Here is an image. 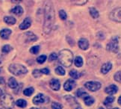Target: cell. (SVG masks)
<instances>
[{"label": "cell", "instance_id": "obj_1", "mask_svg": "<svg viewBox=\"0 0 121 109\" xmlns=\"http://www.w3.org/2000/svg\"><path fill=\"white\" fill-rule=\"evenodd\" d=\"M55 11L50 2L45 4L44 6V22L43 31L45 34H49L55 22Z\"/></svg>", "mask_w": 121, "mask_h": 109}, {"label": "cell", "instance_id": "obj_2", "mask_svg": "<svg viewBox=\"0 0 121 109\" xmlns=\"http://www.w3.org/2000/svg\"><path fill=\"white\" fill-rule=\"evenodd\" d=\"M58 61L63 66L69 67L72 65L73 60V55L71 51L68 49H64L60 52L58 55Z\"/></svg>", "mask_w": 121, "mask_h": 109}, {"label": "cell", "instance_id": "obj_3", "mask_svg": "<svg viewBox=\"0 0 121 109\" xmlns=\"http://www.w3.org/2000/svg\"><path fill=\"white\" fill-rule=\"evenodd\" d=\"M9 71L15 75H20L25 74L28 72L26 67L20 64H12L9 66Z\"/></svg>", "mask_w": 121, "mask_h": 109}, {"label": "cell", "instance_id": "obj_4", "mask_svg": "<svg viewBox=\"0 0 121 109\" xmlns=\"http://www.w3.org/2000/svg\"><path fill=\"white\" fill-rule=\"evenodd\" d=\"M1 104L6 109H12L14 107V100L13 97L9 94H3L1 96Z\"/></svg>", "mask_w": 121, "mask_h": 109}, {"label": "cell", "instance_id": "obj_5", "mask_svg": "<svg viewBox=\"0 0 121 109\" xmlns=\"http://www.w3.org/2000/svg\"><path fill=\"white\" fill-rule=\"evenodd\" d=\"M118 43H119V40L117 37H113L112 39L111 40V41L107 44V47L106 49L108 51L113 52H117L119 50V46H118Z\"/></svg>", "mask_w": 121, "mask_h": 109}, {"label": "cell", "instance_id": "obj_6", "mask_svg": "<svg viewBox=\"0 0 121 109\" xmlns=\"http://www.w3.org/2000/svg\"><path fill=\"white\" fill-rule=\"evenodd\" d=\"M109 17L111 20L121 22V7L115 8L110 13Z\"/></svg>", "mask_w": 121, "mask_h": 109}, {"label": "cell", "instance_id": "obj_7", "mask_svg": "<svg viewBox=\"0 0 121 109\" xmlns=\"http://www.w3.org/2000/svg\"><path fill=\"white\" fill-rule=\"evenodd\" d=\"M85 86L91 91H96L101 88V84L98 82H87Z\"/></svg>", "mask_w": 121, "mask_h": 109}, {"label": "cell", "instance_id": "obj_8", "mask_svg": "<svg viewBox=\"0 0 121 109\" xmlns=\"http://www.w3.org/2000/svg\"><path fill=\"white\" fill-rule=\"evenodd\" d=\"M75 85H76V82H75L74 80L69 79V80H67V81L64 83V88L65 91H71Z\"/></svg>", "mask_w": 121, "mask_h": 109}, {"label": "cell", "instance_id": "obj_9", "mask_svg": "<svg viewBox=\"0 0 121 109\" xmlns=\"http://www.w3.org/2000/svg\"><path fill=\"white\" fill-rule=\"evenodd\" d=\"M78 46H79V48L83 50H86L88 49V47H89V42L85 38H81L78 40Z\"/></svg>", "mask_w": 121, "mask_h": 109}, {"label": "cell", "instance_id": "obj_10", "mask_svg": "<svg viewBox=\"0 0 121 109\" xmlns=\"http://www.w3.org/2000/svg\"><path fill=\"white\" fill-rule=\"evenodd\" d=\"M31 24V20L29 17H26L24 20L22 21V22L20 25V28L22 30L27 29L28 28H29Z\"/></svg>", "mask_w": 121, "mask_h": 109}, {"label": "cell", "instance_id": "obj_11", "mask_svg": "<svg viewBox=\"0 0 121 109\" xmlns=\"http://www.w3.org/2000/svg\"><path fill=\"white\" fill-rule=\"evenodd\" d=\"M117 91H118V88L115 84H111L105 89V93L108 94H110V95H112V94L116 93L117 92Z\"/></svg>", "mask_w": 121, "mask_h": 109}, {"label": "cell", "instance_id": "obj_12", "mask_svg": "<svg viewBox=\"0 0 121 109\" xmlns=\"http://www.w3.org/2000/svg\"><path fill=\"white\" fill-rule=\"evenodd\" d=\"M49 85H50V87L52 90H54V91H58L60 87V82L58 79H55V78H53L49 82Z\"/></svg>", "mask_w": 121, "mask_h": 109}, {"label": "cell", "instance_id": "obj_13", "mask_svg": "<svg viewBox=\"0 0 121 109\" xmlns=\"http://www.w3.org/2000/svg\"><path fill=\"white\" fill-rule=\"evenodd\" d=\"M45 102V97L43 94L39 93L33 99V103L35 105H40V104Z\"/></svg>", "mask_w": 121, "mask_h": 109}, {"label": "cell", "instance_id": "obj_14", "mask_svg": "<svg viewBox=\"0 0 121 109\" xmlns=\"http://www.w3.org/2000/svg\"><path fill=\"white\" fill-rule=\"evenodd\" d=\"M111 68H112V64H111V62H107V63L104 64L102 66L101 72H102V73H103V74H106L111 70Z\"/></svg>", "mask_w": 121, "mask_h": 109}, {"label": "cell", "instance_id": "obj_15", "mask_svg": "<svg viewBox=\"0 0 121 109\" xmlns=\"http://www.w3.org/2000/svg\"><path fill=\"white\" fill-rule=\"evenodd\" d=\"M11 34V31L10 29H8V28H4V29H2L0 31V36H1L2 38L4 40H8Z\"/></svg>", "mask_w": 121, "mask_h": 109}, {"label": "cell", "instance_id": "obj_16", "mask_svg": "<svg viewBox=\"0 0 121 109\" xmlns=\"http://www.w3.org/2000/svg\"><path fill=\"white\" fill-rule=\"evenodd\" d=\"M8 86L10 87L11 88H12V89H15V88L17 87V86H18L17 82L16 81V79L13 77H11V78H9V80H8Z\"/></svg>", "mask_w": 121, "mask_h": 109}, {"label": "cell", "instance_id": "obj_17", "mask_svg": "<svg viewBox=\"0 0 121 109\" xmlns=\"http://www.w3.org/2000/svg\"><path fill=\"white\" fill-rule=\"evenodd\" d=\"M11 11V13L16 14V15L20 16V15H21V14H22L23 9H22V8L21 6L18 5V6H16V7L13 8Z\"/></svg>", "mask_w": 121, "mask_h": 109}, {"label": "cell", "instance_id": "obj_18", "mask_svg": "<svg viewBox=\"0 0 121 109\" xmlns=\"http://www.w3.org/2000/svg\"><path fill=\"white\" fill-rule=\"evenodd\" d=\"M4 21L8 25H13L16 23V19L13 17H5L4 18Z\"/></svg>", "mask_w": 121, "mask_h": 109}, {"label": "cell", "instance_id": "obj_19", "mask_svg": "<svg viewBox=\"0 0 121 109\" xmlns=\"http://www.w3.org/2000/svg\"><path fill=\"white\" fill-rule=\"evenodd\" d=\"M89 12H90V14L91 15V17L93 18H94V19L98 18L99 16V13L98 11H97L95 8H90Z\"/></svg>", "mask_w": 121, "mask_h": 109}, {"label": "cell", "instance_id": "obj_20", "mask_svg": "<svg viewBox=\"0 0 121 109\" xmlns=\"http://www.w3.org/2000/svg\"><path fill=\"white\" fill-rule=\"evenodd\" d=\"M84 102H85V103L87 105H91L94 102V99L92 96H86L85 98H84Z\"/></svg>", "mask_w": 121, "mask_h": 109}, {"label": "cell", "instance_id": "obj_21", "mask_svg": "<svg viewBox=\"0 0 121 109\" xmlns=\"http://www.w3.org/2000/svg\"><path fill=\"white\" fill-rule=\"evenodd\" d=\"M26 36L27 37V39L29 40V41H35V40H37V39H38V37H37L33 33L30 32V31L26 32Z\"/></svg>", "mask_w": 121, "mask_h": 109}, {"label": "cell", "instance_id": "obj_22", "mask_svg": "<svg viewBox=\"0 0 121 109\" xmlns=\"http://www.w3.org/2000/svg\"><path fill=\"white\" fill-rule=\"evenodd\" d=\"M35 91V89L33 87H28L26 89L24 90V91H23V93H24L25 96H31L32 94H33Z\"/></svg>", "mask_w": 121, "mask_h": 109}, {"label": "cell", "instance_id": "obj_23", "mask_svg": "<svg viewBox=\"0 0 121 109\" xmlns=\"http://www.w3.org/2000/svg\"><path fill=\"white\" fill-rule=\"evenodd\" d=\"M75 65L78 67H80L83 65V59L82 58V57L77 56L75 58Z\"/></svg>", "mask_w": 121, "mask_h": 109}, {"label": "cell", "instance_id": "obj_24", "mask_svg": "<svg viewBox=\"0 0 121 109\" xmlns=\"http://www.w3.org/2000/svg\"><path fill=\"white\" fill-rule=\"evenodd\" d=\"M17 105L18 107H20V108H26V105H27V102L26 100H24V99H18V100L16 102Z\"/></svg>", "mask_w": 121, "mask_h": 109}, {"label": "cell", "instance_id": "obj_25", "mask_svg": "<svg viewBox=\"0 0 121 109\" xmlns=\"http://www.w3.org/2000/svg\"><path fill=\"white\" fill-rule=\"evenodd\" d=\"M69 75H70L72 78H75V79H77V78H78L80 77V73H78V72H77L76 70H73L70 71V72H69Z\"/></svg>", "mask_w": 121, "mask_h": 109}, {"label": "cell", "instance_id": "obj_26", "mask_svg": "<svg viewBox=\"0 0 121 109\" xmlns=\"http://www.w3.org/2000/svg\"><path fill=\"white\" fill-rule=\"evenodd\" d=\"M55 73L60 75H65V70L62 67H58L55 69Z\"/></svg>", "mask_w": 121, "mask_h": 109}, {"label": "cell", "instance_id": "obj_27", "mask_svg": "<svg viewBox=\"0 0 121 109\" xmlns=\"http://www.w3.org/2000/svg\"><path fill=\"white\" fill-rule=\"evenodd\" d=\"M11 50H12V47L10 45H8V44L4 45L2 49V52H4V53H8L9 52L11 51Z\"/></svg>", "mask_w": 121, "mask_h": 109}, {"label": "cell", "instance_id": "obj_28", "mask_svg": "<svg viewBox=\"0 0 121 109\" xmlns=\"http://www.w3.org/2000/svg\"><path fill=\"white\" fill-rule=\"evenodd\" d=\"M40 50V46H32L30 49V52L32 54H38Z\"/></svg>", "mask_w": 121, "mask_h": 109}, {"label": "cell", "instance_id": "obj_29", "mask_svg": "<svg viewBox=\"0 0 121 109\" xmlns=\"http://www.w3.org/2000/svg\"><path fill=\"white\" fill-rule=\"evenodd\" d=\"M76 94L78 97H82V96H87V93L84 91L83 89H78L77 92H76Z\"/></svg>", "mask_w": 121, "mask_h": 109}, {"label": "cell", "instance_id": "obj_30", "mask_svg": "<svg viewBox=\"0 0 121 109\" xmlns=\"http://www.w3.org/2000/svg\"><path fill=\"white\" fill-rule=\"evenodd\" d=\"M59 16H60V18L62 20H65L67 19V17L66 12H65L64 10H60L59 11Z\"/></svg>", "mask_w": 121, "mask_h": 109}, {"label": "cell", "instance_id": "obj_31", "mask_svg": "<svg viewBox=\"0 0 121 109\" xmlns=\"http://www.w3.org/2000/svg\"><path fill=\"white\" fill-rule=\"evenodd\" d=\"M114 78L115 81H117L118 82H121V71H118V72L116 73Z\"/></svg>", "mask_w": 121, "mask_h": 109}, {"label": "cell", "instance_id": "obj_32", "mask_svg": "<svg viewBox=\"0 0 121 109\" xmlns=\"http://www.w3.org/2000/svg\"><path fill=\"white\" fill-rule=\"evenodd\" d=\"M46 60V55H43L38 57V58H37V61H38L39 64H43V63H44Z\"/></svg>", "mask_w": 121, "mask_h": 109}, {"label": "cell", "instance_id": "obj_33", "mask_svg": "<svg viewBox=\"0 0 121 109\" xmlns=\"http://www.w3.org/2000/svg\"><path fill=\"white\" fill-rule=\"evenodd\" d=\"M114 101V97H113V96H108L105 99V100L104 102V104H105V105H108V104L112 103Z\"/></svg>", "mask_w": 121, "mask_h": 109}, {"label": "cell", "instance_id": "obj_34", "mask_svg": "<svg viewBox=\"0 0 121 109\" xmlns=\"http://www.w3.org/2000/svg\"><path fill=\"white\" fill-rule=\"evenodd\" d=\"M52 109H61L62 105L58 102H53L52 105Z\"/></svg>", "mask_w": 121, "mask_h": 109}, {"label": "cell", "instance_id": "obj_35", "mask_svg": "<svg viewBox=\"0 0 121 109\" xmlns=\"http://www.w3.org/2000/svg\"><path fill=\"white\" fill-rule=\"evenodd\" d=\"M57 58H58V55H57V54H55V53H52L49 57V60L50 61H55V60H56Z\"/></svg>", "mask_w": 121, "mask_h": 109}, {"label": "cell", "instance_id": "obj_36", "mask_svg": "<svg viewBox=\"0 0 121 109\" xmlns=\"http://www.w3.org/2000/svg\"><path fill=\"white\" fill-rule=\"evenodd\" d=\"M40 70V73H43V74H46V75H47L49 73V70L48 68H43V69H42V70Z\"/></svg>", "mask_w": 121, "mask_h": 109}, {"label": "cell", "instance_id": "obj_37", "mask_svg": "<svg viewBox=\"0 0 121 109\" xmlns=\"http://www.w3.org/2000/svg\"><path fill=\"white\" fill-rule=\"evenodd\" d=\"M0 84H4V78H2V77H0Z\"/></svg>", "mask_w": 121, "mask_h": 109}, {"label": "cell", "instance_id": "obj_38", "mask_svg": "<svg viewBox=\"0 0 121 109\" xmlns=\"http://www.w3.org/2000/svg\"><path fill=\"white\" fill-rule=\"evenodd\" d=\"M118 103L120 104V105H121V96L119 97V99H118Z\"/></svg>", "mask_w": 121, "mask_h": 109}, {"label": "cell", "instance_id": "obj_39", "mask_svg": "<svg viewBox=\"0 0 121 109\" xmlns=\"http://www.w3.org/2000/svg\"><path fill=\"white\" fill-rule=\"evenodd\" d=\"M76 109H82V108H80V107H78V108H76Z\"/></svg>", "mask_w": 121, "mask_h": 109}, {"label": "cell", "instance_id": "obj_40", "mask_svg": "<svg viewBox=\"0 0 121 109\" xmlns=\"http://www.w3.org/2000/svg\"><path fill=\"white\" fill-rule=\"evenodd\" d=\"M113 109H120V108H113Z\"/></svg>", "mask_w": 121, "mask_h": 109}, {"label": "cell", "instance_id": "obj_41", "mask_svg": "<svg viewBox=\"0 0 121 109\" xmlns=\"http://www.w3.org/2000/svg\"><path fill=\"white\" fill-rule=\"evenodd\" d=\"M98 109H104L103 108H98Z\"/></svg>", "mask_w": 121, "mask_h": 109}, {"label": "cell", "instance_id": "obj_42", "mask_svg": "<svg viewBox=\"0 0 121 109\" xmlns=\"http://www.w3.org/2000/svg\"><path fill=\"white\" fill-rule=\"evenodd\" d=\"M0 57H1V56H0ZM1 62H2V61H1V60H0V64H1Z\"/></svg>", "mask_w": 121, "mask_h": 109}, {"label": "cell", "instance_id": "obj_43", "mask_svg": "<svg viewBox=\"0 0 121 109\" xmlns=\"http://www.w3.org/2000/svg\"><path fill=\"white\" fill-rule=\"evenodd\" d=\"M31 109H37V108H31Z\"/></svg>", "mask_w": 121, "mask_h": 109}]
</instances>
